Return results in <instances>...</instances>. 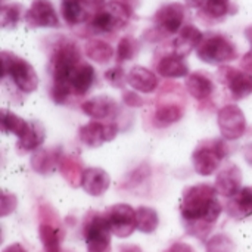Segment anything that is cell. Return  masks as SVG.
I'll list each match as a JSON object with an SVG mask.
<instances>
[{"mask_svg":"<svg viewBox=\"0 0 252 252\" xmlns=\"http://www.w3.org/2000/svg\"><path fill=\"white\" fill-rule=\"evenodd\" d=\"M106 4L105 0H62L61 13L68 25H80Z\"/></svg>","mask_w":252,"mask_h":252,"instance_id":"8","label":"cell"},{"mask_svg":"<svg viewBox=\"0 0 252 252\" xmlns=\"http://www.w3.org/2000/svg\"><path fill=\"white\" fill-rule=\"evenodd\" d=\"M127 252H139V251H137V250H136V251H127Z\"/></svg>","mask_w":252,"mask_h":252,"instance_id":"43","label":"cell"},{"mask_svg":"<svg viewBox=\"0 0 252 252\" xmlns=\"http://www.w3.org/2000/svg\"><path fill=\"white\" fill-rule=\"evenodd\" d=\"M217 193L216 186L207 183L195 185L185 190L180 211L192 235L204 238L219 220L223 205L217 199Z\"/></svg>","mask_w":252,"mask_h":252,"instance_id":"1","label":"cell"},{"mask_svg":"<svg viewBox=\"0 0 252 252\" xmlns=\"http://www.w3.org/2000/svg\"><path fill=\"white\" fill-rule=\"evenodd\" d=\"M16 205H18V201H16V196L15 195H12V193H7V192H3L1 193V217H6V216H9L10 213H13L15 211V208H16Z\"/></svg>","mask_w":252,"mask_h":252,"instance_id":"36","label":"cell"},{"mask_svg":"<svg viewBox=\"0 0 252 252\" xmlns=\"http://www.w3.org/2000/svg\"><path fill=\"white\" fill-rule=\"evenodd\" d=\"M157 69L165 78H183L189 75V66L185 62V58L177 53L164 56L158 62Z\"/></svg>","mask_w":252,"mask_h":252,"instance_id":"23","label":"cell"},{"mask_svg":"<svg viewBox=\"0 0 252 252\" xmlns=\"http://www.w3.org/2000/svg\"><path fill=\"white\" fill-rule=\"evenodd\" d=\"M136 223L137 230H140L142 233H154L159 224L158 213L151 207H139L136 210Z\"/></svg>","mask_w":252,"mask_h":252,"instance_id":"28","label":"cell"},{"mask_svg":"<svg viewBox=\"0 0 252 252\" xmlns=\"http://www.w3.org/2000/svg\"><path fill=\"white\" fill-rule=\"evenodd\" d=\"M105 78L108 83H111V86L120 87V89L124 87V83H127V75L121 66H114V68L108 69L105 72Z\"/></svg>","mask_w":252,"mask_h":252,"instance_id":"35","label":"cell"},{"mask_svg":"<svg viewBox=\"0 0 252 252\" xmlns=\"http://www.w3.org/2000/svg\"><path fill=\"white\" fill-rule=\"evenodd\" d=\"M229 7H230V0H208L207 4L204 6V10L208 16L219 19L227 15Z\"/></svg>","mask_w":252,"mask_h":252,"instance_id":"34","label":"cell"},{"mask_svg":"<svg viewBox=\"0 0 252 252\" xmlns=\"http://www.w3.org/2000/svg\"><path fill=\"white\" fill-rule=\"evenodd\" d=\"M24 19L31 28H58L59 18L50 0H34Z\"/></svg>","mask_w":252,"mask_h":252,"instance_id":"10","label":"cell"},{"mask_svg":"<svg viewBox=\"0 0 252 252\" xmlns=\"http://www.w3.org/2000/svg\"><path fill=\"white\" fill-rule=\"evenodd\" d=\"M118 134V127L114 123L92 121L78 130L80 140L89 148H99L105 142H111Z\"/></svg>","mask_w":252,"mask_h":252,"instance_id":"11","label":"cell"},{"mask_svg":"<svg viewBox=\"0 0 252 252\" xmlns=\"http://www.w3.org/2000/svg\"><path fill=\"white\" fill-rule=\"evenodd\" d=\"M198 58L211 65H221L238 58L236 46L224 35L216 34L208 38H204L196 49Z\"/></svg>","mask_w":252,"mask_h":252,"instance_id":"5","label":"cell"},{"mask_svg":"<svg viewBox=\"0 0 252 252\" xmlns=\"http://www.w3.org/2000/svg\"><path fill=\"white\" fill-rule=\"evenodd\" d=\"M81 63L80 49L74 43H63L61 44L53 56H52V77H53V87H52V97L56 103H65L71 94V75L74 69Z\"/></svg>","mask_w":252,"mask_h":252,"instance_id":"2","label":"cell"},{"mask_svg":"<svg viewBox=\"0 0 252 252\" xmlns=\"http://www.w3.org/2000/svg\"><path fill=\"white\" fill-rule=\"evenodd\" d=\"M123 97H124V102L128 105V106H142L145 102L142 100V97H139L136 93H133V92H124V94H123Z\"/></svg>","mask_w":252,"mask_h":252,"instance_id":"38","label":"cell"},{"mask_svg":"<svg viewBox=\"0 0 252 252\" xmlns=\"http://www.w3.org/2000/svg\"><path fill=\"white\" fill-rule=\"evenodd\" d=\"M81 111L87 117L100 121V120L114 117L115 112L118 111V105L111 96H96V97L86 100L81 105Z\"/></svg>","mask_w":252,"mask_h":252,"instance_id":"17","label":"cell"},{"mask_svg":"<svg viewBox=\"0 0 252 252\" xmlns=\"http://www.w3.org/2000/svg\"><path fill=\"white\" fill-rule=\"evenodd\" d=\"M109 185H111V177L105 170H102V168H86V170H83L80 186L89 195L100 196L108 190Z\"/></svg>","mask_w":252,"mask_h":252,"instance_id":"16","label":"cell"},{"mask_svg":"<svg viewBox=\"0 0 252 252\" xmlns=\"http://www.w3.org/2000/svg\"><path fill=\"white\" fill-rule=\"evenodd\" d=\"M185 115V106L180 103H164L159 105L154 114V124L159 128L168 127L180 121Z\"/></svg>","mask_w":252,"mask_h":252,"instance_id":"24","label":"cell"},{"mask_svg":"<svg viewBox=\"0 0 252 252\" xmlns=\"http://www.w3.org/2000/svg\"><path fill=\"white\" fill-rule=\"evenodd\" d=\"M244 157H245V161L252 167V143L244 149Z\"/></svg>","mask_w":252,"mask_h":252,"instance_id":"42","label":"cell"},{"mask_svg":"<svg viewBox=\"0 0 252 252\" xmlns=\"http://www.w3.org/2000/svg\"><path fill=\"white\" fill-rule=\"evenodd\" d=\"M131 18V10L121 1H109L100 7L89 22V28L94 34H105L123 30Z\"/></svg>","mask_w":252,"mask_h":252,"instance_id":"3","label":"cell"},{"mask_svg":"<svg viewBox=\"0 0 252 252\" xmlns=\"http://www.w3.org/2000/svg\"><path fill=\"white\" fill-rule=\"evenodd\" d=\"M217 123L221 136L226 140H238L247 131V118L236 105H226L219 111Z\"/></svg>","mask_w":252,"mask_h":252,"instance_id":"7","label":"cell"},{"mask_svg":"<svg viewBox=\"0 0 252 252\" xmlns=\"http://www.w3.org/2000/svg\"><path fill=\"white\" fill-rule=\"evenodd\" d=\"M3 252H27L25 251V248L22 247V245H19V244H12V245H9V247H6Z\"/></svg>","mask_w":252,"mask_h":252,"instance_id":"40","label":"cell"},{"mask_svg":"<svg viewBox=\"0 0 252 252\" xmlns=\"http://www.w3.org/2000/svg\"><path fill=\"white\" fill-rule=\"evenodd\" d=\"M106 217H108L112 235H115L117 238L126 239L137 229L136 210H133L127 204H117L111 207Z\"/></svg>","mask_w":252,"mask_h":252,"instance_id":"9","label":"cell"},{"mask_svg":"<svg viewBox=\"0 0 252 252\" xmlns=\"http://www.w3.org/2000/svg\"><path fill=\"white\" fill-rule=\"evenodd\" d=\"M94 74H96L94 72V68L90 63L81 62L74 69V72L71 75V81H69L71 92L74 94H78V96L86 94L90 90V87H92V84H93V81L96 78Z\"/></svg>","mask_w":252,"mask_h":252,"instance_id":"21","label":"cell"},{"mask_svg":"<svg viewBox=\"0 0 252 252\" xmlns=\"http://www.w3.org/2000/svg\"><path fill=\"white\" fill-rule=\"evenodd\" d=\"M226 211L233 219H247L252 216V186L242 188L235 196L229 198Z\"/></svg>","mask_w":252,"mask_h":252,"instance_id":"20","label":"cell"},{"mask_svg":"<svg viewBox=\"0 0 252 252\" xmlns=\"http://www.w3.org/2000/svg\"><path fill=\"white\" fill-rule=\"evenodd\" d=\"M1 66L3 77L9 75L13 84L24 93H32L38 87V77L35 69L24 59L13 53L1 52Z\"/></svg>","mask_w":252,"mask_h":252,"instance_id":"4","label":"cell"},{"mask_svg":"<svg viewBox=\"0 0 252 252\" xmlns=\"http://www.w3.org/2000/svg\"><path fill=\"white\" fill-rule=\"evenodd\" d=\"M204 35L195 25H185L177 32V37L173 41L174 53L180 56H188L193 49H198V46L202 43Z\"/></svg>","mask_w":252,"mask_h":252,"instance_id":"18","label":"cell"},{"mask_svg":"<svg viewBox=\"0 0 252 252\" xmlns=\"http://www.w3.org/2000/svg\"><path fill=\"white\" fill-rule=\"evenodd\" d=\"M167 252H193V250L189 245L183 244V242H177L173 247H170Z\"/></svg>","mask_w":252,"mask_h":252,"instance_id":"39","label":"cell"},{"mask_svg":"<svg viewBox=\"0 0 252 252\" xmlns=\"http://www.w3.org/2000/svg\"><path fill=\"white\" fill-rule=\"evenodd\" d=\"M245 35H247V38H248L250 43H251V50L242 58V68H244L245 71H248V72H251L252 74V27H248V28L245 30Z\"/></svg>","mask_w":252,"mask_h":252,"instance_id":"37","label":"cell"},{"mask_svg":"<svg viewBox=\"0 0 252 252\" xmlns=\"http://www.w3.org/2000/svg\"><path fill=\"white\" fill-rule=\"evenodd\" d=\"M221 161L223 158L219 155L213 143L211 146L207 145L198 146L192 154V164L199 176H211L214 171H217Z\"/></svg>","mask_w":252,"mask_h":252,"instance_id":"13","label":"cell"},{"mask_svg":"<svg viewBox=\"0 0 252 252\" xmlns=\"http://www.w3.org/2000/svg\"><path fill=\"white\" fill-rule=\"evenodd\" d=\"M216 189L219 195L224 198L235 196L242 188V171L238 165H229L223 168L216 179Z\"/></svg>","mask_w":252,"mask_h":252,"instance_id":"15","label":"cell"},{"mask_svg":"<svg viewBox=\"0 0 252 252\" xmlns=\"http://www.w3.org/2000/svg\"><path fill=\"white\" fill-rule=\"evenodd\" d=\"M87 252H108L111 247V226L106 216L96 214L84 226L83 230Z\"/></svg>","mask_w":252,"mask_h":252,"instance_id":"6","label":"cell"},{"mask_svg":"<svg viewBox=\"0 0 252 252\" xmlns=\"http://www.w3.org/2000/svg\"><path fill=\"white\" fill-rule=\"evenodd\" d=\"M84 53L86 56L97 63H106L112 59L114 56V49L111 47V44H108L106 41L102 40H89L84 46Z\"/></svg>","mask_w":252,"mask_h":252,"instance_id":"27","label":"cell"},{"mask_svg":"<svg viewBox=\"0 0 252 252\" xmlns=\"http://www.w3.org/2000/svg\"><path fill=\"white\" fill-rule=\"evenodd\" d=\"M185 1H186L188 6H190V7H202V9H204V6L207 4L208 0H185Z\"/></svg>","mask_w":252,"mask_h":252,"instance_id":"41","label":"cell"},{"mask_svg":"<svg viewBox=\"0 0 252 252\" xmlns=\"http://www.w3.org/2000/svg\"><path fill=\"white\" fill-rule=\"evenodd\" d=\"M235 242L226 235H216L207 242V252H235Z\"/></svg>","mask_w":252,"mask_h":252,"instance_id":"33","label":"cell"},{"mask_svg":"<svg viewBox=\"0 0 252 252\" xmlns=\"http://www.w3.org/2000/svg\"><path fill=\"white\" fill-rule=\"evenodd\" d=\"M59 164H61L59 157L55 154V151L40 149V151H34V154L31 157V167L34 171H37L40 174H47V173L53 171Z\"/></svg>","mask_w":252,"mask_h":252,"instance_id":"26","label":"cell"},{"mask_svg":"<svg viewBox=\"0 0 252 252\" xmlns=\"http://www.w3.org/2000/svg\"><path fill=\"white\" fill-rule=\"evenodd\" d=\"M224 74V80L227 83V87L233 96V99L241 100L245 99L252 93V74L248 71H239L235 68H224L220 71Z\"/></svg>","mask_w":252,"mask_h":252,"instance_id":"14","label":"cell"},{"mask_svg":"<svg viewBox=\"0 0 252 252\" xmlns=\"http://www.w3.org/2000/svg\"><path fill=\"white\" fill-rule=\"evenodd\" d=\"M28 127H30V123H27L25 120H22L21 117H18L13 112L3 109V112H1V128L4 133H13L19 139V137L25 136V133L28 131Z\"/></svg>","mask_w":252,"mask_h":252,"instance_id":"29","label":"cell"},{"mask_svg":"<svg viewBox=\"0 0 252 252\" xmlns=\"http://www.w3.org/2000/svg\"><path fill=\"white\" fill-rule=\"evenodd\" d=\"M186 9L182 3H168L159 7L154 16L155 24L159 30L167 34H177L182 30Z\"/></svg>","mask_w":252,"mask_h":252,"instance_id":"12","label":"cell"},{"mask_svg":"<svg viewBox=\"0 0 252 252\" xmlns=\"http://www.w3.org/2000/svg\"><path fill=\"white\" fill-rule=\"evenodd\" d=\"M186 89L196 100H205L213 94L214 83L205 72H193L186 77Z\"/></svg>","mask_w":252,"mask_h":252,"instance_id":"22","label":"cell"},{"mask_svg":"<svg viewBox=\"0 0 252 252\" xmlns=\"http://www.w3.org/2000/svg\"><path fill=\"white\" fill-rule=\"evenodd\" d=\"M22 16V6L18 3L3 4L0 13V24L3 28H13Z\"/></svg>","mask_w":252,"mask_h":252,"instance_id":"32","label":"cell"},{"mask_svg":"<svg viewBox=\"0 0 252 252\" xmlns=\"http://www.w3.org/2000/svg\"><path fill=\"white\" fill-rule=\"evenodd\" d=\"M40 239L43 242L44 251L46 252H61L59 245V233L52 224H40L38 229Z\"/></svg>","mask_w":252,"mask_h":252,"instance_id":"31","label":"cell"},{"mask_svg":"<svg viewBox=\"0 0 252 252\" xmlns=\"http://www.w3.org/2000/svg\"><path fill=\"white\" fill-rule=\"evenodd\" d=\"M127 84L140 93H152L158 87V78L145 66H133L127 74Z\"/></svg>","mask_w":252,"mask_h":252,"instance_id":"19","label":"cell"},{"mask_svg":"<svg viewBox=\"0 0 252 252\" xmlns=\"http://www.w3.org/2000/svg\"><path fill=\"white\" fill-rule=\"evenodd\" d=\"M46 139L44 127L38 121H31L25 136L18 139V149L21 152H34L38 149Z\"/></svg>","mask_w":252,"mask_h":252,"instance_id":"25","label":"cell"},{"mask_svg":"<svg viewBox=\"0 0 252 252\" xmlns=\"http://www.w3.org/2000/svg\"><path fill=\"white\" fill-rule=\"evenodd\" d=\"M139 41L134 37H123L117 46V62L123 63L126 61L133 59L139 53Z\"/></svg>","mask_w":252,"mask_h":252,"instance_id":"30","label":"cell"}]
</instances>
